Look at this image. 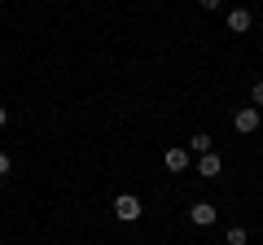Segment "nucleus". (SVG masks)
<instances>
[{"label": "nucleus", "instance_id": "nucleus-1", "mask_svg": "<svg viewBox=\"0 0 263 245\" xmlns=\"http://www.w3.org/2000/svg\"><path fill=\"white\" fill-rule=\"evenodd\" d=\"M114 219H119V223H136V219H141V197L119 193V197H114Z\"/></svg>", "mask_w": 263, "mask_h": 245}, {"label": "nucleus", "instance_id": "nucleus-2", "mask_svg": "<svg viewBox=\"0 0 263 245\" xmlns=\"http://www.w3.org/2000/svg\"><path fill=\"white\" fill-rule=\"evenodd\" d=\"M219 219V210L211 206V201H193V206H189V223H197V228H211Z\"/></svg>", "mask_w": 263, "mask_h": 245}, {"label": "nucleus", "instance_id": "nucleus-3", "mask_svg": "<svg viewBox=\"0 0 263 245\" xmlns=\"http://www.w3.org/2000/svg\"><path fill=\"white\" fill-rule=\"evenodd\" d=\"M233 127H237L241 136L259 132V110H254V105H246V110H237V114H233Z\"/></svg>", "mask_w": 263, "mask_h": 245}, {"label": "nucleus", "instance_id": "nucleus-4", "mask_svg": "<svg viewBox=\"0 0 263 245\" xmlns=\"http://www.w3.org/2000/svg\"><path fill=\"white\" fill-rule=\"evenodd\" d=\"M219 171H224V158L219 153H202L197 158V175L202 179H219Z\"/></svg>", "mask_w": 263, "mask_h": 245}, {"label": "nucleus", "instance_id": "nucleus-5", "mask_svg": "<svg viewBox=\"0 0 263 245\" xmlns=\"http://www.w3.org/2000/svg\"><path fill=\"white\" fill-rule=\"evenodd\" d=\"M250 27H254L250 9H228V31H237V35H246Z\"/></svg>", "mask_w": 263, "mask_h": 245}, {"label": "nucleus", "instance_id": "nucleus-6", "mask_svg": "<svg viewBox=\"0 0 263 245\" xmlns=\"http://www.w3.org/2000/svg\"><path fill=\"white\" fill-rule=\"evenodd\" d=\"M189 162H193L189 149H167V171H189Z\"/></svg>", "mask_w": 263, "mask_h": 245}, {"label": "nucleus", "instance_id": "nucleus-7", "mask_svg": "<svg viewBox=\"0 0 263 245\" xmlns=\"http://www.w3.org/2000/svg\"><path fill=\"white\" fill-rule=\"evenodd\" d=\"M189 153H193V158H202V153H211V136H206V132L189 136Z\"/></svg>", "mask_w": 263, "mask_h": 245}, {"label": "nucleus", "instance_id": "nucleus-8", "mask_svg": "<svg viewBox=\"0 0 263 245\" xmlns=\"http://www.w3.org/2000/svg\"><path fill=\"white\" fill-rule=\"evenodd\" d=\"M224 245H246V228H228V232H224Z\"/></svg>", "mask_w": 263, "mask_h": 245}, {"label": "nucleus", "instance_id": "nucleus-9", "mask_svg": "<svg viewBox=\"0 0 263 245\" xmlns=\"http://www.w3.org/2000/svg\"><path fill=\"white\" fill-rule=\"evenodd\" d=\"M250 101H254V110H259V105H263V79H259V84L250 88Z\"/></svg>", "mask_w": 263, "mask_h": 245}, {"label": "nucleus", "instance_id": "nucleus-10", "mask_svg": "<svg viewBox=\"0 0 263 245\" xmlns=\"http://www.w3.org/2000/svg\"><path fill=\"white\" fill-rule=\"evenodd\" d=\"M9 167H13V158H9V153H5V149H0V179L9 175Z\"/></svg>", "mask_w": 263, "mask_h": 245}, {"label": "nucleus", "instance_id": "nucleus-11", "mask_svg": "<svg viewBox=\"0 0 263 245\" xmlns=\"http://www.w3.org/2000/svg\"><path fill=\"white\" fill-rule=\"evenodd\" d=\"M219 5H224V0H202V9H219Z\"/></svg>", "mask_w": 263, "mask_h": 245}, {"label": "nucleus", "instance_id": "nucleus-12", "mask_svg": "<svg viewBox=\"0 0 263 245\" xmlns=\"http://www.w3.org/2000/svg\"><path fill=\"white\" fill-rule=\"evenodd\" d=\"M5 122H9V110H5V105H0V127H5Z\"/></svg>", "mask_w": 263, "mask_h": 245}]
</instances>
